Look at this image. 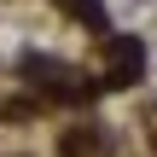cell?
Returning <instances> with one entry per match:
<instances>
[{"label":"cell","instance_id":"obj_1","mask_svg":"<svg viewBox=\"0 0 157 157\" xmlns=\"http://www.w3.org/2000/svg\"><path fill=\"white\" fill-rule=\"evenodd\" d=\"M140 70H146V41L140 35H111V87H134L140 82Z\"/></svg>","mask_w":157,"mask_h":157},{"label":"cell","instance_id":"obj_2","mask_svg":"<svg viewBox=\"0 0 157 157\" xmlns=\"http://www.w3.org/2000/svg\"><path fill=\"white\" fill-rule=\"evenodd\" d=\"M93 146H99V134H93V128H76V134H64V146H58V151H64V157H87Z\"/></svg>","mask_w":157,"mask_h":157},{"label":"cell","instance_id":"obj_3","mask_svg":"<svg viewBox=\"0 0 157 157\" xmlns=\"http://www.w3.org/2000/svg\"><path fill=\"white\" fill-rule=\"evenodd\" d=\"M70 12H76L82 23H93V29H105V6H99V0H70Z\"/></svg>","mask_w":157,"mask_h":157}]
</instances>
